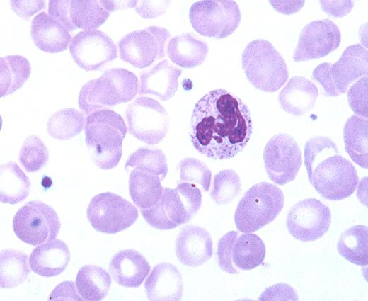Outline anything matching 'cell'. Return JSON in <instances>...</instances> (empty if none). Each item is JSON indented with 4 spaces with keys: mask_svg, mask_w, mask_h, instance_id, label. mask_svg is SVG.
Masks as SVG:
<instances>
[{
    "mask_svg": "<svg viewBox=\"0 0 368 301\" xmlns=\"http://www.w3.org/2000/svg\"><path fill=\"white\" fill-rule=\"evenodd\" d=\"M368 52L360 44L347 47L339 59L330 67V76L335 91L344 93L351 84L367 75Z\"/></svg>",
    "mask_w": 368,
    "mask_h": 301,
    "instance_id": "obj_20",
    "label": "cell"
},
{
    "mask_svg": "<svg viewBox=\"0 0 368 301\" xmlns=\"http://www.w3.org/2000/svg\"><path fill=\"white\" fill-rule=\"evenodd\" d=\"M253 132L250 110L243 101L224 89L210 91L195 105L190 137L206 157H234L247 145Z\"/></svg>",
    "mask_w": 368,
    "mask_h": 301,
    "instance_id": "obj_1",
    "label": "cell"
},
{
    "mask_svg": "<svg viewBox=\"0 0 368 301\" xmlns=\"http://www.w3.org/2000/svg\"><path fill=\"white\" fill-rule=\"evenodd\" d=\"M125 170L142 169L159 175L163 181L168 173L166 158L163 152L159 148L142 147L137 149L127 159Z\"/></svg>",
    "mask_w": 368,
    "mask_h": 301,
    "instance_id": "obj_36",
    "label": "cell"
},
{
    "mask_svg": "<svg viewBox=\"0 0 368 301\" xmlns=\"http://www.w3.org/2000/svg\"><path fill=\"white\" fill-rule=\"evenodd\" d=\"M30 35L36 47L49 53L65 50L71 41L69 31L45 12L37 14L33 19Z\"/></svg>",
    "mask_w": 368,
    "mask_h": 301,
    "instance_id": "obj_24",
    "label": "cell"
},
{
    "mask_svg": "<svg viewBox=\"0 0 368 301\" xmlns=\"http://www.w3.org/2000/svg\"><path fill=\"white\" fill-rule=\"evenodd\" d=\"M139 91L137 76L123 68L106 70L100 77L90 80L81 87L79 108L87 115L109 106L132 100Z\"/></svg>",
    "mask_w": 368,
    "mask_h": 301,
    "instance_id": "obj_5",
    "label": "cell"
},
{
    "mask_svg": "<svg viewBox=\"0 0 368 301\" xmlns=\"http://www.w3.org/2000/svg\"><path fill=\"white\" fill-rule=\"evenodd\" d=\"M340 42V30L333 21H313L301 30L293 59L302 62L323 57L335 50Z\"/></svg>",
    "mask_w": 368,
    "mask_h": 301,
    "instance_id": "obj_18",
    "label": "cell"
},
{
    "mask_svg": "<svg viewBox=\"0 0 368 301\" xmlns=\"http://www.w3.org/2000/svg\"><path fill=\"white\" fill-rule=\"evenodd\" d=\"M30 273L28 255L15 249H4L0 254V285L13 288L23 283Z\"/></svg>",
    "mask_w": 368,
    "mask_h": 301,
    "instance_id": "obj_34",
    "label": "cell"
},
{
    "mask_svg": "<svg viewBox=\"0 0 368 301\" xmlns=\"http://www.w3.org/2000/svg\"><path fill=\"white\" fill-rule=\"evenodd\" d=\"M368 229L365 225L352 226L343 232L337 244L338 253L357 266L368 263Z\"/></svg>",
    "mask_w": 368,
    "mask_h": 301,
    "instance_id": "obj_33",
    "label": "cell"
},
{
    "mask_svg": "<svg viewBox=\"0 0 368 301\" xmlns=\"http://www.w3.org/2000/svg\"><path fill=\"white\" fill-rule=\"evenodd\" d=\"M331 224L330 208L316 198H306L294 204L289 210L287 227L297 240L308 242L322 237Z\"/></svg>",
    "mask_w": 368,
    "mask_h": 301,
    "instance_id": "obj_15",
    "label": "cell"
},
{
    "mask_svg": "<svg viewBox=\"0 0 368 301\" xmlns=\"http://www.w3.org/2000/svg\"><path fill=\"white\" fill-rule=\"evenodd\" d=\"M60 227L55 210L40 200L25 203L17 211L13 220V229L17 237L33 246L54 239Z\"/></svg>",
    "mask_w": 368,
    "mask_h": 301,
    "instance_id": "obj_10",
    "label": "cell"
},
{
    "mask_svg": "<svg viewBox=\"0 0 368 301\" xmlns=\"http://www.w3.org/2000/svg\"><path fill=\"white\" fill-rule=\"evenodd\" d=\"M201 204L200 188L188 182H179L176 188H163L158 203L152 208L140 209V212L150 226L168 230L192 219Z\"/></svg>",
    "mask_w": 368,
    "mask_h": 301,
    "instance_id": "obj_4",
    "label": "cell"
},
{
    "mask_svg": "<svg viewBox=\"0 0 368 301\" xmlns=\"http://www.w3.org/2000/svg\"><path fill=\"white\" fill-rule=\"evenodd\" d=\"M170 37L167 29L154 25L129 33L118 42L120 59L138 69L149 67L165 57Z\"/></svg>",
    "mask_w": 368,
    "mask_h": 301,
    "instance_id": "obj_13",
    "label": "cell"
},
{
    "mask_svg": "<svg viewBox=\"0 0 368 301\" xmlns=\"http://www.w3.org/2000/svg\"><path fill=\"white\" fill-rule=\"evenodd\" d=\"M263 160L269 178L276 184L284 186L295 179L302 164V154L291 135L279 133L267 142Z\"/></svg>",
    "mask_w": 368,
    "mask_h": 301,
    "instance_id": "obj_14",
    "label": "cell"
},
{
    "mask_svg": "<svg viewBox=\"0 0 368 301\" xmlns=\"http://www.w3.org/2000/svg\"><path fill=\"white\" fill-rule=\"evenodd\" d=\"M85 142L93 163L109 170L116 167L122 154L127 128L122 116L107 108L88 114L84 127Z\"/></svg>",
    "mask_w": 368,
    "mask_h": 301,
    "instance_id": "obj_3",
    "label": "cell"
},
{
    "mask_svg": "<svg viewBox=\"0 0 368 301\" xmlns=\"http://www.w3.org/2000/svg\"><path fill=\"white\" fill-rule=\"evenodd\" d=\"M70 54L75 63L86 71L99 69L117 57V47L113 40L99 30H87L72 38Z\"/></svg>",
    "mask_w": 368,
    "mask_h": 301,
    "instance_id": "obj_16",
    "label": "cell"
},
{
    "mask_svg": "<svg viewBox=\"0 0 368 301\" xmlns=\"http://www.w3.org/2000/svg\"><path fill=\"white\" fill-rule=\"evenodd\" d=\"M135 11L143 18L151 19L164 14L170 1H139Z\"/></svg>",
    "mask_w": 368,
    "mask_h": 301,
    "instance_id": "obj_41",
    "label": "cell"
},
{
    "mask_svg": "<svg viewBox=\"0 0 368 301\" xmlns=\"http://www.w3.org/2000/svg\"><path fill=\"white\" fill-rule=\"evenodd\" d=\"M265 246L260 237L251 232L241 234L230 231L217 244L220 268L229 274L252 270L260 266L265 256Z\"/></svg>",
    "mask_w": 368,
    "mask_h": 301,
    "instance_id": "obj_9",
    "label": "cell"
},
{
    "mask_svg": "<svg viewBox=\"0 0 368 301\" xmlns=\"http://www.w3.org/2000/svg\"><path fill=\"white\" fill-rule=\"evenodd\" d=\"M182 70L164 59L140 74V95L150 94L162 101L171 98L178 89Z\"/></svg>",
    "mask_w": 368,
    "mask_h": 301,
    "instance_id": "obj_22",
    "label": "cell"
},
{
    "mask_svg": "<svg viewBox=\"0 0 368 301\" xmlns=\"http://www.w3.org/2000/svg\"><path fill=\"white\" fill-rule=\"evenodd\" d=\"M282 191L272 183L260 182L250 188L240 200L234 222L241 232H253L272 222L284 205Z\"/></svg>",
    "mask_w": 368,
    "mask_h": 301,
    "instance_id": "obj_7",
    "label": "cell"
},
{
    "mask_svg": "<svg viewBox=\"0 0 368 301\" xmlns=\"http://www.w3.org/2000/svg\"><path fill=\"white\" fill-rule=\"evenodd\" d=\"M86 217L96 231L116 234L132 226L139 213L137 208L127 200L115 193L105 192L91 200Z\"/></svg>",
    "mask_w": 368,
    "mask_h": 301,
    "instance_id": "obj_11",
    "label": "cell"
},
{
    "mask_svg": "<svg viewBox=\"0 0 368 301\" xmlns=\"http://www.w3.org/2000/svg\"><path fill=\"white\" fill-rule=\"evenodd\" d=\"M367 76L352 84L347 92L350 107L357 116L367 118Z\"/></svg>",
    "mask_w": 368,
    "mask_h": 301,
    "instance_id": "obj_40",
    "label": "cell"
},
{
    "mask_svg": "<svg viewBox=\"0 0 368 301\" xmlns=\"http://www.w3.org/2000/svg\"><path fill=\"white\" fill-rule=\"evenodd\" d=\"M241 191L238 174L231 169H226L214 175L210 196L216 204L226 205L237 198Z\"/></svg>",
    "mask_w": 368,
    "mask_h": 301,
    "instance_id": "obj_37",
    "label": "cell"
},
{
    "mask_svg": "<svg viewBox=\"0 0 368 301\" xmlns=\"http://www.w3.org/2000/svg\"><path fill=\"white\" fill-rule=\"evenodd\" d=\"M49 159V152L42 140L35 135H29L23 142L18 159L27 172L42 169Z\"/></svg>",
    "mask_w": 368,
    "mask_h": 301,
    "instance_id": "obj_38",
    "label": "cell"
},
{
    "mask_svg": "<svg viewBox=\"0 0 368 301\" xmlns=\"http://www.w3.org/2000/svg\"><path fill=\"white\" fill-rule=\"evenodd\" d=\"M85 123L86 118L82 112L73 108H65L50 116L47 123V131L54 139L67 140L78 135Z\"/></svg>",
    "mask_w": 368,
    "mask_h": 301,
    "instance_id": "obj_35",
    "label": "cell"
},
{
    "mask_svg": "<svg viewBox=\"0 0 368 301\" xmlns=\"http://www.w3.org/2000/svg\"><path fill=\"white\" fill-rule=\"evenodd\" d=\"M149 300H180L183 285L178 269L169 263L156 265L144 283Z\"/></svg>",
    "mask_w": 368,
    "mask_h": 301,
    "instance_id": "obj_23",
    "label": "cell"
},
{
    "mask_svg": "<svg viewBox=\"0 0 368 301\" xmlns=\"http://www.w3.org/2000/svg\"><path fill=\"white\" fill-rule=\"evenodd\" d=\"M31 73L29 61L18 55H7L0 59V96L11 95L19 89Z\"/></svg>",
    "mask_w": 368,
    "mask_h": 301,
    "instance_id": "obj_32",
    "label": "cell"
},
{
    "mask_svg": "<svg viewBox=\"0 0 368 301\" xmlns=\"http://www.w3.org/2000/svg\"><path fill=\"white\" fill-rule=\"evenodd\" d=\"M76 285L79 295L84 300L99 301L106 296L111 285V278L103 268L86 265L77 273Z\"/></svg>",
    "mask_w": 368,
    "mask_h": 301,
    "instance_id": "obj_31",
    "label": "cell"
},
{
    "mask_svg": "<svg viewBox=\"0 0 368 301\" xmlns=\"http://www.w3.org/2000/svg\"><path fill=\"white\" fill-rule=\"evenodd\" d=\"M213 244L209 233L198 225L184 227L176 241V254L187 266H202L212 256Z\"/></svg>",
    "mask_w": 368,
    "mask_h": 301,
    "instance_id": "obj_19",
    "label": "cell"
},
{
    "mask_svg": "<svg viewBox=\"0 0 368 301\" xmlns=\"http://www.w3.org/2000/svg\"><path fill=\"white\" fill-rule=\"evenodd\" d=\"M48 13L68 31L77 28L95 30L110 13L98 0H50Z\"/></svg>",
    "mask_w": 368,
    "mask_h": 301,
    "instance_id": "obj_17",
    "label": "cell"
},
{
    "mask_svg": "<svg viewBox=\"0 0 368 301\" xmlns=\"http://www.w3.org/2000/svg\"><path fill=\"white\" fill-rule=\"evenodd\" d=\"M30 186V179L16 163L9 161L1 165V203L13 205L24 200L29 194Z\"/></svg>",
    "mask_w": 368,
    "mask_h": 301,
    "instance_id": "obj_30",
    "label": "cell"
},
{
    "mask_svg": "<svg viewBox=\"0 0 368 301\" xmlns=\"http://www.w3.org/2000/svg\"><path fill=\"white\" fill-rule=\"evenodd\" d=\"M318 96L316 85L301 76L292 77L278 95V101L287 113L301 116L310 111Z\"/></svg>",
    "mask_w": 368,
    "mask_h": 301,
    "instance_id": "obj_26",
    "label": "cell"
},
{
    "mask_svg": "<svg viewBox=\"0 0 368 301\" xmlns=\"http://www.w3.org/2000/svg\"><path fill=\"white\" fill-rule=\"evenodd\" d=\"M70 261V251L62 240L53 239L35 247L30 255L31 270L45 277L56 276L62 273Z\"/></svg>",
    "mask_w": 368,
    "mask_h": 301,
    "instance_id": "obj_25",
    "label": "cell"
},
{
    "mask_svg": "<svg viewBox=\"0 0 368 301\" xmlns=\"http://www.w3.org/2000/svg\"><path fill=\"white\" fill-rule=\"evenodd\" d=\"M295 290L285 283H277L267 288L259 297V300H298Z\"/></svg>",
    "mask_w": 368,
    "mask_h": 301,
    "instance_id": "obj_42",
    "label": "cell"
},
{
    "mask_svg": "<svg viewBox=\"0 0 368 301\" xmlns=\"http://www.w3.org/2000/svg\"><path fill=\"white\" fill-rule=\"evenodd\" d=\"M304 164L310 183L325 199H345L358 185L355 166L340 154L336 144L329 137L316 136L307 140Z\"/></svg>",
    "mask_w": 368,
    "mask_h": 301,
    "instance_id": "obj_2",
    "label": "cell"
},
{
    "mask_svg": "<svg viewBox=\"0 0 368 301\" xmlns=\"http://www.w3.org/2000/svg\"><path fill=\"white\" fill-rule=\"evenodd\" d=\"M130 134L142 142L154 145L160 143L169 128L168 115L156 100L139 96L125 111Z\"/></svg>",
    "mask_w": 368,
    "mask_h": 301,
    "instance_id": "obj_12",
    "label": "cell"
},
{
    "mask_svg": "<svg viewBox=\"0 0 368 301\" xmlns=\"http://www.w3.org/2000/svg\"><path fill=\"white\" fill-rule=\"evenodd\" d=\"M50 300H82L76 293L74 284L71 281H64L59 284L49 296Z\"/></svg>",
    "mask_w": 368,
    "mask_h": 301,
    "instance_id": "obj_46",
    "label": "cell"
},
{
    "mask_svg": "<svg viewBox=\"0 0 368 301\" xmlns=\"http://www.w3.org/2000/svg\"><path fill=\"white\" fill-rule=\"evenodd\" d=\"M275 10L284 15H292L300 11L304 1H269Z\"/></svg>",
    "mask_w": 368,
    "mask_h": 301,
    "instance_id": "obj_47",
    "label": "cell"
},
{
    "mask_svg": "<svg viewBox=\"0 0 368 301\" xmlns=\"http://www.w3.org/2000/svg\"><path fill=\"white\" fill-rule=\"evenodd\" d=\"M367 118L350 117L343 127L345 148L351 159L364 169L368 167Z\"/></svg>",
    "mask_w": 368,
    "mask_h": 301,
    "instance_id": "obj_29",
    "label": "cell"
},
{
    "mask_svg": "<svg viewBox=\"0 0 368 301\" xmlns=\"http://www.w3.org/2000/svg\"><path fill=\"white\" fill-rule=\"evenodd\" d=\"M151 266L139 251L124 249L116 253L109 264L115 283L126 288H138L149 275Z\"/></svg>",
    "mask_w": 368,
    "mask_h": 301,
    "instance_id": "obj_21",
    "label": "cell"
},
{
    "mask_svg": "<svg viewBox=\"0 0 368 301\" xmlns=\"http://www.w3.org/2000/svg\"><path fill=\"white\" fill-rule=\"evenodd\" d=\"M321 9L328 16L342 18L347 16L352 9V1H320Z\"/></svg>",
    "mask_w": 368,
    "mask_h": 301,
    "instance_id": "obj_45",
    "label": "cell"
},
{
    "mask_svg": "<svg viewBox=\"0 0 368 301\" xmlns=\"http://www.w3.org/2000/svg\"><path fill=\"white\" fill-rule=\"evenodd\" d=\"M208 52L207 44L189 33L171 38L166 46L169 59L185 69L200 65L206 59Z\"/></svg>",
    "mask_w": 368,
    "mask_h": 301,
    "instance_id": "obj_27",
    "label": "cell"
},
{
    "mask_svg": "<svg viewBox=\"0 0 368 301\" xmlns=\"http://www.w3.org/2000/svg\"><path fill=\"white\" fill-rule=\"evenodd\" d=\"M189 19L201 35L222 39L238 27L241 16L237 4L231 0H202L192 4Z\"/></svg>",
    "mask_w": 368,
    "mask_h": 301,
    "instance_id": "obj_8",
    "label": "cell"
},
{
    "mask_svg": "<svg viewBox=\"0 0 368 301\" xmlns=\"http://www.w3.org/2000/svg\"><path fill=\"white\" fill-rule=\"evenodd\" d=\"M180 182H188L208 191L211 185L212 172L202 161L192 157L182 159L179 164Z\"/></svg>",
    "mask_w": 368,
    "mask_h": 301,
    "instance_id": "obj_39",
    "label": "cell"
},
{
    "mask_svg": "<svg viewBox=\"0 0 368 301\" xmlns=\"http://www.w3.org/2000/svg\"><path fill=\"white\" fill-rule=\"evenodd\" d=\"M11 8L19 17L28 19L38 11L45 7V2L42 0H11Z\"/></svg>",
    "mask_w": 368,
    "mask_h": 301,
    "instance_id": "obj_43",
    "label": "cell"
},
{
    "mask_svg": "<svg viewBox=\"0 0 368 301\" xmlns=\"http://www.w3.org/2000/svg\"><path fill=\"white\" fill-rule=\"evenodd\" d=\"M161 177L148 170L132 169L129 178V192L133 203L140 209L154 206L163 191Z\"/></svg>",
    "mask_w": 368,
    "mask_h": 301,
    "instance_id": "obj_28",
    "label": "cell"
},
{
    "mask_svg": "<svg viewBox=\"0 0 368 301\" xmlns=\"http://www.w3.org/2000/svg\"><path fill=\"white\" fill-rule=\"evenodd\" d=\"M241 64L248 81L264 92L277 91L289 77L283 57L266 40L250 42L242 52Z\"/></svg>",
    "mask_w": 368,
    "mask_h": 301,
    "instance_id": "obj_6",
    "label": "cell"
},
{
    "mask_svg": "<svg viewBox=\"0 0 368 301\" xmlns=\"http://www.w3.org/2000/svg\"><path fill=\"white\" fill-rule=\"evenodd\" d=\"M101 4L109 13L119 9L136 7L138 1H100Z\"/></svg>",
    "mask_w": 368,
    "mask_h": 301,
    "instance_id": "obj_48",
    "label": "cell"
},
{
    "mask_svg": "<svg viewBox=\"0 0 368 301\" xmlns=\"http://www.w3.org/2000/svg\"><path fill=\"white\" fill-rule=\"evenodd\" d=\"M331 63L323 62L318 65L312 72V79L318 81L324 90L325 96L335 97L339 96L334 89L330 76V67Z\"/></svg>",
    "mask_w": 368,
    "mask_h": 301,
    "instance_id": "obj_44",
    "label": "cell"
}]
</instances>
